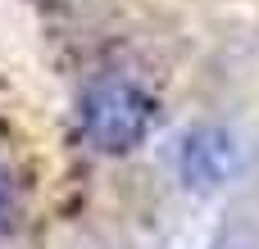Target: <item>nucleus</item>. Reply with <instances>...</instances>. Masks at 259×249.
Masks as SVG:
<instances>
[{
	"label": "nucleus",
	"mask_w": 259,
	"mask_h": 249,
	"mask_svg": "<svg viewBox=\"0 0 259 249\" xmlns=\"http://www.w3.org/2000/svg\"><path fill=\"white\" fill-rule=\"evenodd\" d=\"M155 127V100L127 82V77H105L82 95V136L100 154H127L137 150Z\"/></svg>",
	"instance_id": "1"
},
{
	"label": "nucleus",
	"mask_w": 259,
	"mask_h": 249,
	"mask_svg": "<svg viewBox=\"0 0 259 249\" xmlns=\"http://www.w3.org/2000/svg\"><path fill=\"white\" fill-rule=\"evenodd\" d=\"M178 168H182V181L196 186V191L228 186L232 172H237V141H232V132H223V127L187 132V141L178 150Z\"/></svg>",
	"instance_id": "2"
},
{
	"label": "nucleus",
	"mask_w": 259,
	"mask_h": 249,
	"mask_svg": "<svg viewBox=\"0 0 259 249\" xmlns=\"http://www.w3.org/2000/svg\"><path fill=\"white\" fill-rule=\"evenodd\" d=\"M5 209H9V186L0 181V218H5Z\"/></svg>",
	"instance_id": "3"
}]
</instances>
